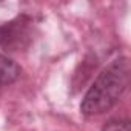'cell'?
<instances>
[{"label":"cell","mask_w":131,"mask_h":131,"mask_svg":"<svg viewBox=\"0 0 131 131\" xmlns=\"http://www.w3.org/2000/svg\"><path fill=\"white\" fill-rule=\"evenodd\" d=\"M20 76V67L9 57L0 54V88L14 83Z\"/></svg>","instance_id":"3957f363"},{"label":"cell","mask_w":131,"mask_h":131,"mask_svg":"<svg viewBox=\"0 0 131 131\" xmlns=\"http://www.w3.org/2000/svg\"><path fill=\"white\" fill-rule=\"evenodd\" d=\"M129 85V62L126 57L113 60L100 71L82 99L80 111L86 117L100 116L110 111Z\"/></svg>","instance_id":"6da1fadb"},{"label":"cell","mask_w":131,"mask_h":131,"mask_svg":"<svg viewBox=\"0 0 131 131\" xmlns=\"http://www.w3.org/2000/svg\"><path fill=\"white\" fill-rule=\"evenodd\" d=\"M32 19L26 14L0 25V46L6 51H23L32 42Z\"/></svg>","instance_id":"7a4b0ae2"},{"label":"cell","mask_w":131,"mask_h":131,"mask_svg":"<svg viewBox=\"0 0 131 131\" xmlns=\"http://www.w3.org/2000/svg\"><path fill=\"white\" fill-rule=\"evenodd\" d=\"M102 131H131L128 119H110L102 126Z\"/></svg>","instance_id":"277c9868"}]
</instances>
